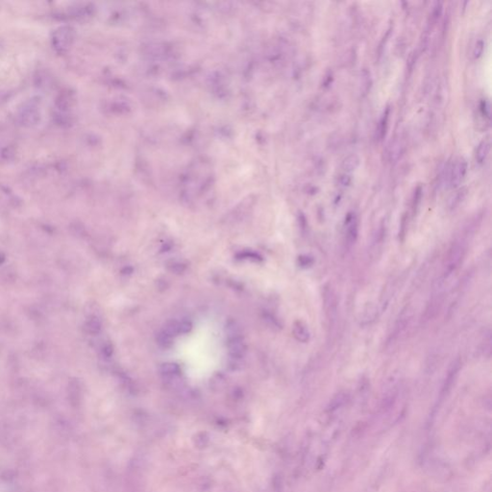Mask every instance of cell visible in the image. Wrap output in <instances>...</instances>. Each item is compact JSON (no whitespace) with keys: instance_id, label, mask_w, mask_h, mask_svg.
Listing matches in <instances>:
<instances>
[{"instance_id":"obj_1","label":"cell","mask_w":492,"mask_h":492,"mask_svg":"<svg viewBox=\"0 0 492 492\" xmlns=\"http://www.w3.org/2000/svg\"><path fill=\"white\" fill-rule=\"evenodd\" d=\"M466 254L465 242L457 241L451 245L443 266V279L452 276L460 267Z\"/></svg>"},{"instance_id":"obj_2","label":"cell","mask_w":492,"mask_h":492,"mask_svg":"<svg viewBox=\"0 0 492 492\" xmlns=\"http://www.w3.org/2000/svg\"><path fill=\"white\" fill-rule=\"evenodd\" d=\"M467 173V162L464 158H458L455 161V163L451 166L449 174V184L451 188L458 187L464 179L466 178Z\"/></svg>"},{"instance_id":"obj_3","label":"cell","mask_w":492,"mask_h":492,"mask_svg":"<svg viewBox=\"0 0 492 492\" xmlns=\"http://www.w3.org/2000/svg\"><path fill=\"white\" fill-rule=\"evenodd\" d=\"M359 233V221L355 214H349L345 220V244L351 247L354 244Z\"/></svg>"},{"instance_id":"obj_4","label":"cell","mask_w":492,"mask_h":492,"mask_svg":"<svg viewBox=\"0 0 492 492\" xmlns=\"http://www.w3.org/2000/svg\"><path fill=\"white\" fill-rule=\"evenodd\" d=\"M229 354L234 360H241L246 354V345L242 337L234 338L229 340L228 343Z\"/></svg>"},{"instance_id":"obj_5","label":"cell","mask_w":492,"mask_h":492,"mask_svg":"<svg viewBox=\"0 0 492 492\" xmlns=\"http://www.w3.org/2000/svg\"><path fill=\"white\" fill-rule=\"evenodd\" d=\"M293 334L295 339H297L299 342L306 343L310 340V331L307 327L305 323L302 321H296L293 327Z\"/></svg>"},{"instance_id":"obj_6","label":"cell","mask_w":492,"mask_h":492,"mask_svg":"<svg viewBox=\"0 0 492 492\" xmlns=\"http://www.w3.org/2000/svg\"><path fill=\"white\" fill-rule=\"evenodd\" d=\"M489 150H490V140L489 138H484L476 148L475 159L477 163L484 164L487 156L489 154Z\"/></svg>"},{"instance_id":"obj_7","label":"cell","mask_w":492,"mask_h":492,"mask_svg":"<svg viewBox=\"0 0 492 492\" xmlns=\"http://www.w3.org/2000/svg\"><path fill=\"white\" fill-rule=\"evenodd\" d=\"M389 115H390V109L388 107L383 113L380 121H379V124H378L377 138L379 140H382L387 134V131L389 128Z\"/></svg>"},{"instance_id":"obj_8","label":"cell","mask_w":492,"mask_h":492,"mask_svg":"<svg viewBox=\"0 0 492 492\" xmlns=\"http://www.w3.org/2000/svg\"><path fill=\"white\" fill-rule=\"evenodd\" d=\"M225 331H226V334H227L228 340L242 337V329H241V326L239 325V323L237 321H234V320L229 321L226 324Z\"/></svg>"},{"instance_id":"obj_9","label":"cell","mask_w":492,"mask_h":492,"mask_svg":"<svg viewBox=\"0 0 492 492\" xmlns=\"http://www.w3.org/2000/svg\"><path fill=\"white\" fill-rule=\"evenodd\" d=\"M359 164H360V158L355 154H351L346 157L344 161L342 162V169L344 170L345 174L353 172L359 166Z\"/></svg>"},{"instance_id":"obj_10","label":"cell","mask_w":492,"mask_h":492,"mask_svg":"<svg viewBox=\"0 0 492 492\" xmlns=\"http://www.w3.org/2000/svg\"><path fill=\"white\" fill-rule=\"evenodd\" d=\"M160 371L162 372V374H164L167 377L176 376L180 372V366L175 363H164L161 365Z\"/></svg>"},{"instance_id":"obj_11","label":"cell","mask_w":492,"mask_h":492,"mask_svg":"<svg viewBox=\"0 0 492 492\" xmlns=\"http://www.w3.org/2000/svg\"><path fill=\"white\" fill-rule=\"evenodd\" d=\"M156 341L163 348H168L172 345L173 337L166 334L164 330L160 331L156 336Z\"/></svg>"},{"instance_id":"obj_12","label":"cell","mask_w":492,"mask_h":492,"mask_svg":"<svg viewBox=\"0 0 492 492\" xmlns=\"http://www.w3.org/2000/svg\"><path fill=\"white\" fill-rule=\"evenodd\" d=\"M163 330L169 336H171L172 337H176V336L179 335V322L176 321V320H168L164 324Z\"/></svg>"},{"instance_id":"obj_13","label":"cell","mask_w":492,"mask_h":492,"mask_svg":"<svg viewBox=\"0 0 492 492\" xmlns=\"http://www.w3.org/2000/svg\"><path fill=\"white\" fill-rule=\"evenodd\" d=\"M466 194H467V190L465 189L458 190L455 193V195L453 196V198L451 199V207L455 208L457 205H458L460 203V201H462V199L465 198Z\"/></svg>"},{"instance_id":"obj_14","label":"cell","mask_w":492,"mask_h":492,"mask_svg":"<svg viewBox=\"0 0 492 492\" xmlns=\"http://www.w3.org/2000/svg\"><path fill=\"white\" fill-rule=\"evenodd\" d=\"M480 111H481V113L484 118L487 119V120H490L491 108H490V104L488 101H486V100L482 101V103L480 105Z\"/></svg>"},{"instance_id":"obj_15","label":"cell","mask_w":492,"mask_h":492,"mask_svg":"<svg viewBox=\"0 0 492 492\" xmlns=\"http://www.w3.org/2000/svg\"><path fill=\"white\" fill-rule=\"evenodd\" d=\"M192 329V324L189 320H182L179 322V335H185L190 333Z\"/></svg>"},{"instance_id":"obj_16","label":"cell","mask_w":492,"mask_h":492,"mask_svg":"<svg viewBox=\"0 0 492 492\" xmlns=\"http://www.w3.org/2000/svg\"><path fill=\"white\" fill-rule=\"evenodd\" d=\"M484 43L483 41H479L476 43L474 50H473V56L475 59H478L484 52Z\"/></svg>"},{"instance_id":"obj_17","label":"cell","mask_w":492,"mask_h":492,"mask_svg":"<svg viewBox=\"0 0 492 492\" xmlns=\"http://www.w3.org/2000/svg\"><path fill=\"white\" fill-rule=\"evenodd\" d=\"M170 270L173 271L174 273H176V274H181V273H183V272L186 270V266H184L183 264H178V263H176V264H173V265H171V267H170Z\"/></svg>"}]
</instances>
